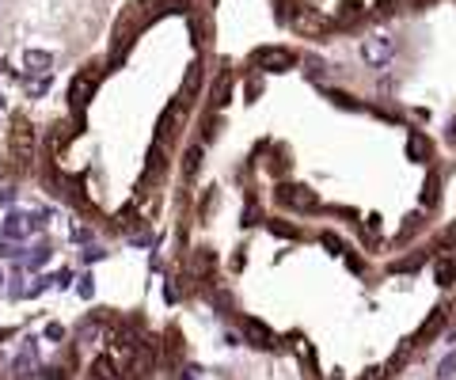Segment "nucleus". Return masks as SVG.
I'll return each instance as SVG.
<instances>
[{
  "instance_id": "nucleus-5",
  "label": "nucleus",
  "mask_w": 456,
  "mask_h": 380,
  "mask_svg": "<svg viewBox=\"0 0 456 380\" xmlns=\"http://www.w3.org/2000/svg\"><path fill=\"white\" fill-rule=\"evenodd\" d=\"M392 58H396V42L388 35H369L361 42V61L373 65V69H384Z\"/></svg>"
},
{
  "instance_id": "nucleus-25",
  "label": "nucleus",
  "mask_w": 456,
  "mask_h": 380,
  "mask_svg": "<svg viewBox=\"0 0 456 380\" xmlns=\"http://www.w3.org/2000/svg\"><path fill=\"white\" fill-rule=\"evenodd\" d=\"M23 88H27V99H42V95L50 92V72H38V76H27V80H23Z\"/></svg>"
},
{
  "instance_id": "nucleus-2",
  "label": "nucleus",
  "mask_w": 456,
  "mask_h": 380,
  "mask_svg": "<svg viewBox=\"0 0 456 380\" xmlns=\"http://www.w3.org/2000/svg\"><path fill=\"white\" fill-rule=\"evenodd\" d=\"M99 80H103L99 65H84V69L72 76V84H69V107H72V115H76L80 126H84V110H88V103H92L95 88H99Z\"/></svg>"
},
{
  "instance_id": "nucleus-1",
  "label": "nucleus",
  "mask_w": 456,
  "mask_h": 380,
  "mask_svg": "<svg viewBox=\"0 0 456 380\" xmlns=\"http://www.w3.org/2000/svg\"><path fill=\"white\" fill-rule=\"evenodd\" d=\"M8 149H12V156H15V175H23V172H31V167H35L38 137H35V126H31L27 118H15V122H12Z\"/></svg>"
},
{
  "instance_id": "nucleus-39",
  "label": "nucleus",
  "mask_w": 456,
  "mask_h": 380,
  "mask_svg": "<svg viewBox=\"0 0 456 380\" xmlns=\"http://www.w3.org/2000/svg\"><path fill=\"white\" fill-rule=\"evenodd\" d=\"M15 198H19V190H15L12 183H4V187H0V206L12 209V206H15Z\"/></svg>"
},
{
  "instance_id": "nucleus-16",
  "label": "nucleus",
  "mask_w": 456,
  "mask_h": 380,
  "mask_svg": "<svg viewBox=\"0 0 456 380\" xmlns=\"http://www.w3.org/2000/svg\"><path fill=\"white\" fill-rule=\"evenodd\" d=\"M76 133H80V126H65V122H57V126L50 129V141H46V152H50V160L57 156V152H65V144H69Z\"/></svg>"
},
{
  "instance_id": "nucleus-44",
  "label": "nucleus",
  "mask_w": 456,
  "mask_h": 380,
  "mask_svg": "<svg viewBox=\"0 0 456 380\" xmlns=\"http://www.w3.org/2000/svg\"><path fill=\"white\" fill-rule=\"evenodd\" d=\"M103 255H107V251H103V247H92V244L84 247V263H99Z\"/></svg>"
},
{
  "instance_id": "nucleus-17",
  "label": "nucleus",
  "mask_w": 456,
  "mask_h": 380,
  "mask_svg": "<svg viewBox=\"0 0 456 380\" xmlns=\"http://www.w3.org/2000/svg\"><path fill=\"white\" fill-rule=\"evenodd\" d=\"M422 229H426V217H422V213H411V217H403V229L396 232V240H392V244H396V247L411 244V240L418 236Z\"/></svg>"
},
{
  "instance_id": "nucleus-7",
  "label": "nucleus",
  "mask_w": 456,
  "mask_h": 380,
  "mask_svg": "<svg viewBox=\"0 0 456 380\" xmlns=\"http://www.w3.org/2000/svg\"><path fill=\"white\" fill-rule=\"evenodd\" d=\"M240 331H243V338H247L251 346H259V350H270V346H278V338H274V331L266 327L263 320H255V316L240 320Z\"/></svg>"
},
{
  "instance_id": "nucleus-11",
  "label": "nucleus",
  "mask_w": 456,
  "mask_h": 380,
  "mask_svg": "<svg viewBox=\"0 0 456 380\" xmlns=\"http://www.w3.org/2000/svg\"><path fill=\"white\" fill-rule=\"evenodd\" d=\"M23 236H27V213H23V209H8L4 224H0V240H15V244H23Z\"/></svg>"
},
{
  "instance_id": "nucleus-27",
  "label": "nucleus",
  "mask_w": 456,
  "mask_h": 380,
  "mask_svg": "<svg viewBox=\"0 0 456 380\" xmlns=\"http://www.w3.org/2000/svg\"><path fill=\"white\" fill-rule=\"evenodd\" d=\"M69 369H72V354H69L65 361H57V365H46V369H38V373H42V380H69V377H72Z\"/></svg>"
},
{
  "instance_id": "nucleus-38",
  "label": "nucleus",
  "mask_w": 456,
  "mask_h": 380,
  "mask_svg": "<svg viewBox=\"0 0 456 380\" xmlns=\"http://www.w3.org/2000/svg\"><path fill=\"white\" fill-rule=\"evenodd\" d=\"M76 293L84 297V301H92V297H95V278H92V274H84V278H80Z\"/></svg>"
},
{
  "instance_id": "nucleus-20",
  "label": "nucleus",
  "mask_w": 456,
  "mask_h": 380,
  "mask_svg": "<svg viewBox=\"0 0 456 380\" xmlns=\"http://www.w3.org/2000/svg\"><path fill=\"white\" fill-rule=\"evenodd\" d=\"M293 27H297L300 35H323V31H327V19H320L316 12H300V15H293Z\"/></svg>"
},
{
  "instance_id": "nucleus-48",
  "label": "nucleus",
  "mask_w": 456,
  "mask_h": 380,
  "mask_svg": "<svg viewBox=\"0 0 456 380\" xmlns=\"http://www.w3.org/2000/svg\"><path fill=\"white\" fill-rule=\"evenodd\" d=\"M361 380H384V369H369V373H365Z\"/></svg>"
},
{
  "instance_id": "nucleus-26",
  "label": "nucleus",
  "mask_w": 456,
  "mask_h": 380,
  "mask_svg": "<svg viewBox=\"0 0 456 380\" xmlns=\"http://www.w3.org/2000/svg\"><path fill=\"white\" fill-rule=\"evenodd\" d=\"M266 229H270V236H278V240H300V229L297 224H289V221H266Z\"/></svg>"
},
{
  "instance_id": "nucleus-32",
  "label": "nucleus",
  "mask_w": 456,
  "mask_h": 380,
  "mask_svg": "<svg viewBox=\"0 0 456 380\" xmlns=\"http://www.w3.org/2000/svg\"><path fill=\"white\" fill-rule=\"evenodd\" d=\"M327 99L335 103V107H342V110H361V103H354V95H346V92H335V88L327 92Z\"/></svg>"
},
{
  "instance_id": "nucleus-45",
  "label": "nucleus",
  "mask_w": 456,
  "mask_h": 380,
  "mask_svg": "<svg viewBox=\"0 0 456 380\" xmlns=\"http://www.w3.org/2000/svg\"><path fill=\"white\" fill-rule=\"evenodd\" d=\"M72 240H76V244H92V229H84V224L72 229Z\"/></svg>"
},
{
  "instance_id": "nucleus-49",
  "label": "nucleus",
  "mask_w": 456,
  "mask_h": 380,
  "mask_svg": "<svg viewBox=\"0 0 456 380\" xmlns=\"http://www.w3.org/2000/svg\"><path fill=\"white\" fill-rule=\"evenodd\" d=\"M392 4H399V0H377V8H380V12H396Z\"/></svg>"
},
{
  "instance_id": "nucleus-40",
  "label": "nucleus",
  "mask_w": 456,
  "mask_h": 380,
  "mask_svg": "<svg viewBox=\"0 0 456 380\" xmlns=\"http://www.w3.org/2000/svg\"><path fill=\"white\" fill-rule=\"evenodd\" d=\"M190 35H194V46H202V42H206V23L190 19Z\"/></svg>"
},
{
  "instance_id": "nucleus-23",
  "label": "nucleus",
  "mask_w": 456,
  "mask_h": 380,
  "mask_svg": "<svg viewBox=\"0 0 456 380\" xmlns=\"http://www.w3.org/2000/svg\"><path fill=\"white\" fill-rule=\"evenodd\" d=\"M228 99H232V72H221L217 76V84H213V107L221 110V107H228Z\"/></svg>"
},
{
  "instance_id": "nucleus-41",
  "label": "nucleus",
  "mask_w": 456,
  "mask_h": 380,
  "mask_svg": "<svg viewBox=\"0 0 456 380\" xmlns=\"http://www.w3.org/2000/svg\"><path fill=\"white\" fill-rule=\"evenodd\" d=\"M46 338H50V342H61L65 327H61V323H46Z\"/></svg>"
},
{
  "instance_id": "nucleus-15",
  "label": "nucleus",
  "mask_w": 456,
  "mask_h": 380,
  "mask_svg": "<svg viewBox=\"0 0 456 380\" xmlns=\"http://www.w3.org/2000/svg\"><path fill=\"white\" fill-rule=\"evenodd\" d=\"M407 156H411L414 164H430V156H434V144H430V137L414 129V133L407 137Z\"/></svg>"
},
{
  "instance_id": "nucleus-46",
  "label": "nucleus",
  "mask_w": 456,
  "mask_h": 380,
  "mask_svg": "<svg viewBox=\"0 0 456 380\" xmlns=\"http://www.w3.org/2000/svg\"><path fill=\"white\" fill-rule=\"evenodd\" d=\"M346 266H350V270H354V274H361V270H365V263H361V258H357V255H346Z\"/></svg>"
},
{
  "instance_id": "nucleus-10",
  "label": "nucleus",
  "mask_w": 456,
  "mask_h": 380,
  "mask_svg": "<svg viewBox=\"0 0 456 380\" xmlns=\"http://www.w3.org/2000/svg\"><path fill=\"white\" fill-rule=\"evenodd\" d=\"M213 266H217L213 247H194V255H190V274H194V281H209V278H213Z\"/></svg>"
},
{
  "instance_id": "nucleus-21",
  "label": "nucleus",
  "mask_w": 456,
  "mask_h": 380,
  "mask_svg": "<svg viewBox=\"0 0 456 380\" xmlns=\"http://www.w3.org/2000/svg\"><path fill=\"white\" fill-rule=\"evenodd\" d=\"M88 380H122V373H118V365H114V358L99 354V358L92 361V373H88Z\"/></svg>"
},
{
  "instance_id": "nucleus-34",
  "label": "nucleus",
  "mask_w": 456,
  "mask_h": 380,
  "mask_svg": "<svg viewBox=\"0 0 456 380\" xmlns=\"http://www.w3.org/2000/svg\"><path fill=\"white\" fill-rule=\"evenodd\" d=\"M323 69H327V65H323L320 58H304V76H308V80H316V84H320V80H323Z\"/></svg>"
},
{
  "instance_id": "nucleus-50",
  "label": "nucleus",
  "mask_w": 456,
  "mask_h": 380,
  "mask_svg": "<svg viewBox=\"0 0 456 380\" xmlns=\"http://www.w3.org/2000/svg\"><path fill=\"white\" fill-rule=\"evenodd\" d=\"M8 335H12V331H8V327H0V338H8Z\"/></svg>"
},
{
  "instance_id": "nucleus-13",
  "label": "nucleus",
  "mask_w": 456,
  "mask_h": 380,
  "mask_svg": "<svg viewBox=\"0 0 456 380\" xmlns=\"http://www.w3.org/2000/svg\"><path fill=\"white\" fill-rule=\"evenodd\" d=\"M441 327H445V308H434L430 312V320L418 327V335L411 338V346H430L437 335H441Z\"/></svg>"
},
{
  "instance_id": "nucleus-47",
  "label": "nucleus",
  "mask_w": 456,
  "mask_h": 380,
  "mask_svg": "<svg viewBox=\"0 0 456 380\" xmlns=\"http://www.w3.org/2000/svg\"><path fill=\"white\" fill-rule=\"evenodd\" d=\"M69 281H72V270H61V274H57V278H54V286H69Z\"/></svg>"
},
{
  "instance_id": "nucleus-18",
  "label": "nucleus",
  "mask_w": 456,
  "mask_h": 380,
  "mask_svg": "<svg viewBox=\"0 0 456 380\" xmlns=\"http://www.w3.org/2000/svg\"><path fill=\"white\" fill-rule=\"evenodd\" d=\"M441 206V172H430L426 175V187H422V209H437Z\"/></svg>"
},
{
  "instance_id": "nucleus-51",
  "label": "nucleus",
  "mask_w": 456,
  "mask_h": 380,
  "mask_svg": "<svg viewBox=\"0 0 456 380\" xmlns=\"http://www.w3.org/2000/svg\"><path fill=\"white\" fill-rule=\"evenodd\" d=\"M0 115H4V95H0Z\"/></svg>"
},
{
  "instance_id": "nucleus-8",
  "label": "nucleus",
  "mask_w": 456,
  "mask_h": 380,
  "mask_svg": "<svg viewBox=\"0 0 456 380\" xmlns=\"http://www.w3.org/2000/svg\"><path fill=\"white\" fill-rule=\"evenodd\" d=\"M183 110H186V107L175 99V103L164 110V115H160V122H156V141H160V144H171V137L183 129Z\"/></svg>"
},
{
  "instance_id": "nucleus-42",
  "label": "nucleus",
  "mask_w": 456,
  "mask_h": 380,
  "mask_svg": "<svg viewBox=\"0 0 456 380\" xmlns=\"http://www.w3.org/2000/svg\"><path fill=\"white\" fill-rule=\"evenodd\" d=\"M259 95H263V80L251 76V80H247V99H259Z\"/></svg>"
},
{
  "instance_id": "nucleus-9",
  "label": "nucleus",
  "mask_w": 456,
  "mask_h": 380,
  "mask_svg": "<svg viewBox=\"0 0 456 380\" xmlns=\"http://www.w3.org/2000/svg\"><path fill=\"white\" fill-rule=\"evenodd\" d=\"M35 369H38L35 338H27V342H23V350L15 354V361H12V377H15V380H27V377H35Z\"/></svg>"
},
{
  "instance_id": "nucleus-30",
  "label": "nucleus",
  "mask_w": 456,
  "mask_h": 380,
  "mask_svg": "<svg viewBox=\"0 0 456 380\" xmlns=\"http://www.w3.org/2000/svg\"><path fill=\"white\" fill-rule=\"evenodd\" d=\"M361 240H365L369 247H377V244H380V217H377V213L365 217V232H361Z\"/></svg>"
},
{
  "instance_id": "nucleus-29",
  "label": "nucleus",
  "mask_w": 456,
  "mask_h": 380,
  "mask_svg": "<svg viewBox=\"0 0 456 380\" xmlns=\"http://www.w3.org/2000/svg\"><path fill=\"white\" fill-rule=\"evenodd\" d=\"M179 354H183V342H179V331L171 327V331H168V342H164V361H168V365H175Z\"/></svg>"
},
{
  "instance_id": "nucleus-3",
  "label": "nucleus",
  "mask_w": 456,
  "mask_h": 380,
  "mask_svg": "<svg viewBox=\"0 0 456 380\" xmlns=\"http://www.w3.org/2000/svg\"><path fill=\"white\" fill-rule=\"evenodd\" d=\"M274 198H278L282 206L304 209V213H316V209H320V198H316V190H308V187H293V183H278V187H274Z\"/></svg>"
},
{
  "instance_id": "nucleus-43",
  "label": "nucleus",
  "mask_w": 456,
  "mask_h": 380,
  "mask_svg": "<svg viewBox=\"0 0 456 380\" xmlns=\"http://www.w3.org/2000/svg\"><path fill=\"white\" fill-rule=\"evenodd\" d=\"M213 137H217V118L209 115L206 118V129H202V141H213Z\"/></svg>"
},
{
  "instance_id": "nucleus-37",
  "label": "nucleus",
  "mask_w": 456,
  "mask_h": 380,
  "mask_svg": "<svg viewBox=\"0 0 456 380\" xmlns=\"http://www.w3.org/2000/svg\"><path fill=\"white\" fill-rule=\"evenodd\" d=\"M320 240H323V247H327V251H331V255H346V244H342V240H339V236H331V232H323V236H320Z\"/></svg>"
},
{
  "instance_id": "nucleus-31",
  "label": "nucleus",
  "mask_w": 456,
  "mask_h": 380,
  "mask_svg": "<svg viewBox=\"0 0 456 380\" xmlns=\"http://www.w3.org/2000/svg\"><path fill=\"white\" fill-rule=\"evenodd\" d=\"M434 278H437V286H453V278H456V263L453 258H437Z\"/></svg>"
},
{
  "instance_id": "nucleus-6",
  "label": "nucleus",
  "mask_w": 456,
  "mask_h": 380,
  "mask_svg": "<svg viewBox=\"0 0 456 380\" xmlns=\"http://www.w3.org/2000/svg\"><path fill=\"white\" fill-rule=\"evenodd\" d=\"M164 172H168V144L152 141L149 156H145V172H141V190L149 187V183H160L164 179Z\"/></svg>"
},
{
  "instance_id": "nucleus-14",
  "label": "nucleus",
  "mask_w": 456,
  "mask_h": 380,
  "mask_svg": "<svg viewBox=\"0 0 456 380\" xmlns=\"http://www.w3.org/2000/svg\"><path fill=\"white\" fill-rule=\"evenodd\" d=\"M361 19H365L361 0H346V4H342L339 12H335V31H354Z\"/></svg>"
},
{
  "instance_id": "nucleus-24",
  "label": "nucleus",
  "mask_w": 456,
  "mask_h": 380,
  "mask_svg": "<svg viewBox=\"0 0 456 380\" xmlns=\"http://www.w3.org/2000/svg\"><path fill=\"white\" fill-rule=\"evenodd\" d=\"M50 255H54L50 244H35L27 255H23V266H27V270H42V266L50 263Z\"/></svg>"
},
{
  "instance_id": "nucleus-36",
  "label": "nucleus",
  "mask_w": 456,
  "mask_h": 380,
  "mask_svg": "<svg viewBox=\"0 0 456 380\" xmlns=\"http://www.w3.org/2000/svg\"><path fill=\"white\" fill-rule=\"evenodd\" d=\"M263 221V209H259L255 198H247V209H243V224H259Z\"/></svg>"
},
{
  "instance_id": "nucleus-35",
  "label": "nucleus",
  "mask_w": 456,
  "mask_h": 380,
  "mask_svg": "<svg viewBox=\"0 0 456 380\" xmlns=\"http://www.w3.org/2000/svg\"><path fill=\"white\" fill-rule=\"evenodd\" d=\"M437 377H441V380H453V377H456V350L441 358V365H437Z\"/></svg>"
},
{
  "instance_id": "nucleus-22",
  "label": "nucleus",
  "mask_w": 456,
  "mask_h": 380,
  "mask_svg": "<svg viewBox=\"0 0 456 380\" xmlns=\"http://www.w3.org/2000/svg\"><path fill=\"white\" fill-rule=\"evenodd\" d=\"M198 172H202V144H190V149L183 152V179L194 183Z\"/></svg>"
},
{
  "instance_id": "nucleus-28",
  "label": "nucleus",
  "mask_w": 456,
  "mask_h": 380,
  "mask_svg": "<svg viewBox=\"0 0 456 380\" xmlns=\"http://www.w3.org/2000/svg\"><path fill=\"white\" fill-rule=\"evenodd\" d=\"M426 258H430V251H418V255H411V258H399V263H392V274H414Z\"/></svg>"
},
{
  "instance_id": "nucleus-12",
  "label": "nucleus",
  "mask_w": 456,
  "mask_h": 380,
  "mask_svg": "<svg viewBox=\"0 0 456 380\" xmlns=\"http://www.w3.org/2000/svg\"><path fill=\"white\" fill-rule=\"evenodd\" d=\"M202 76H206V69H202V61H190L186 65V76H183V88H179V103H190L194 95L202 92Z\"/></svg>"
},
{
  "instance_id": "nucleus-33",
  "label": "nucleus",
  "mask_w": 456,
  "mask_h": 380,
  "mask_svg": "<svg viewBox=\"0 0 456 380\" xmlns=\"http://www.w3.org/2000/svg\"><path fill=\"white\" fill-rule=\"evenodd\" d=\"M46 224H50V213H46V209H35V213H27V232H42Z\"/></svg>"
},
{
  "instance_id": "nucleus-19",
  "label": "nucleus",
  "mask_w": 456,
  "mask_h": 380,
  "mask_svg": "<svg viewBox=\"0 0 456 380\" xmlns=\"http://www.w3.org/2000/svg\"><path fill=\"white\" fill-rule=\"evenodd\" d=\"M50 65H54V53L50 50H27V53H23V69H27L31 76L50 72Z\"/></svg>"
},
{
  "instance_id": "nucleus-4",
  "label": "nucleus",
  "mask_w": 456,
  "mask_h": 380,
  "mask_svg": "<svg viewBox=\"0 0 456 380\" xmlns=\"http://www.w3.org/2000/svg\"><path fill=\"white\" fill-rule=\"evenodd\" d=\"M251 65H255V69H263V72H285V69H293V65H297V53L282 50V46H263V50L251 53Z\"/></svg>"
}]
</instances>
